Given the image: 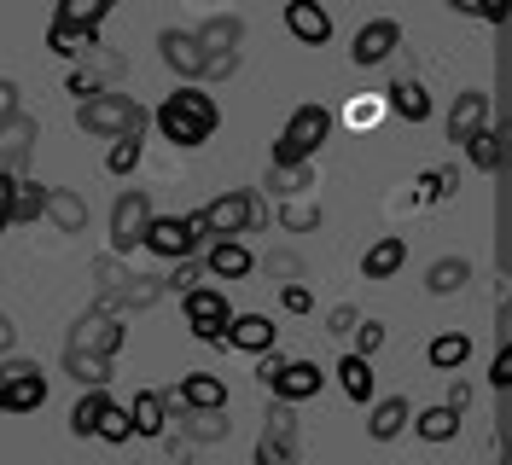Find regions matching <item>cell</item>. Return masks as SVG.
<instances>
[{
  "label": "cell",
  "instance_id": "obj_54",
  "mask_svg": "<svg viewBox=\"0 0 512 465\" xmlns=\"http://www.w3.org/2000/svg\"><path fill=\"white\" fill-rule=\"evenodd\" d=\"M268 268H274V279H280V274H286V279H303V268H297V256H274Z\"/></svg>",
  "mask_w": 512,
  "mask_h": 465
},
{
  "label": "cell",
  "instance_id": "obj_48",
  "mask_svg": "<svg viewBox=\"0 0 512 465\" xmlns=\"http://www.w3.org/2000/svg\"><path fill=\"white\" fill-rule=\"evenodd\" d=\"M355 320H361V314H355L350 303H332V309H326V332H338V338H344Z\"/></svg>",
  "mask_w": 512,
  "mask_h": 465
},
{
  "label": "cell",
  "instance_id": "obj_23",
  "mask_svg": "<svg viewBox=\"0 0 512 465\" xmlns=\"http://www.w3.org/2000/svg\"><path fill=\"white\" fill-rule=\"evenodd\" d=\"M373 407V419H367V436L373 442H396V436L408 431V419H414V402L408 396H379V402H367Z\"/></svg>",
  "mask_w": 512,
  "mask_h": 465
},
{
  "label": "cell",
  "instance_id": "obj_13",
  "mask_svg": "<svg viewBox=\"0 0 512 465\" xmlns=\"http://www.w3.org/2000/svg\"><path fill=\"white\" fill-rule=\"evenodd\" d=\"M35 140H41V123L24 117V111H12V117H0V175H24L35 157Z\"/></svg>",
  "mask_w": 512,
  "mask_h": 465
},
{
  "label": "cell",
  "instance_id": "obj_22",
  "mask_svg": "<svg viewBox=\"0 0 512 465\" xmlns=\"http://www.w3.org/2000/svg\"><path fill=\"white\" fill-rule=\"evenodd\" d=\"M128 407V425H134V436H163L169 431V396L163 390H134V402Z\"/></svg>",
  "mask_w": 512,
  "mask_h": 465
},
{
  "label": "cell",
  "instance_id": "obj_15",
  "mask_svg": "<svg viewBox=\"0 0 512 465\" xmlns=\"http://www.w3.org/2000/svg\"><path fill=\"white\" fill-rule=\"evenodd\" d=\"M396 47H402V24H396V18H373V24H361V30H355L350 59L361 64V70H373V64H384Z\"/></svg>",
  "mask_w": 512,
  "mask_h": 465
},
{
  "label": "cell",
  "instance_id": "obj_24",
  "mask_svg": "<svg viewBox=\"0 0 512 465\" xmlns=\"http://www.w3.org/2000/svg\"><path fill=\"white\" fill-rule=\"evenodd\" d=\"M169 402L181 407H227V384L216 372H181V384L169 390Z\"/></svg>",
  "mask_w": 512,
  "mask_h": 465
},
{
  "label": "cell",
  "instance_id": "obj_31",
  "mask_svg": "<svg viewBox=\"0 0 512 465\" xmlns=\"http://www.w3.org/2000/svg\"><path fill=\"white\" fill-rule=\"evenodd\" d=\"M64 372L88 390V384H111V355H94V349H70L64 343Z\"/></svg>",
  "mask_w": 512,
  "mask_h": 465
},
{
  "label": "cell",
  "instance_id": "obj_7",
  "mask_svg": "<svg viewBox=\"0 0 512 465\" xmlns=\"http://www.w3.org/2000/svg\"><path fill=\"white\" fill-rule=\"evenodd\" d=\"M0 378H6L0 413L24 419V413H41V407H47V372L35 367V361H24V355H0Z\"/></svg>",
  "mask_w": 512,
  "mask_h": 465
},
{
  "label": "cell",
  "instance_id": "obj_20",
  "mask_svg": "<svg viewBox=\"0 0 512 465\" xmlns=\"http://www.w3.org/2000/svg\"><path fill=\"white\" fill-rule=\"evenodd\" d=\"M158 53H163V64H169L181 82H204V53H198L192 30H163L158 35Z\"/></svg>",
  "mask_w": 512,
  "mask_h": 465
},
{
  "label": "cell",
  "instance_id": "obj_11",
  "mask_svg": "<svg viewBox=\"0 0 512 465\" xmlns=\"http://www.w3.org/2000/svg\"><path fill=\"white\" fill-rule=\"evenodd\" d=\"M146 221H152V192H146V186H128V192H117V204H111V250H117V256L140 250Z\"/></svg>",
  "mask_w": 512,
  "mask_h": 465
},
{
  "label": "cell",
  "instance_id": "obj_53",
  "mask_svg": "<svg viewBox=\"0 0 512 465\" xmlns=\"http://www.w3.org/2000/svg\"><path fill=\"white\" fill-rule=\"evenodd\" d=\"M18 349V326H12V314H0V355H12Z\"/></svg>",
  "mask_w": 512,
  "mask_h": 465
},
{
  "label": "cell",
  "instance_id": "obj_51",
  "mask_svg": "<svg viewBox=\"0 0 512 465\" xmlns=\"http://www.w3.org/2000/svg\"><path fill=\"white\" fill-rule=\"evenodd\" d=\"M12 111H18V82L0 76V117H12Z\"/></svg>",
  "mask_w": 512,
  "mask_h": 465
},
{
  "label": "cell",
  "instance_id": "obj_29",
  "mask_svg": "<svg viewBox=\"0 0 512 465\" xmlns=\"http://www.w3.org/2000/svg\"><path fill=\"white\" fill-rule=\"evenodd\" d=\"M425 361L437 372H460L472 361V338H466V332H437V338L425 343Z\"/></svg>",
  "mask_w": 512,
  "mask_h": 465
},
{
  "label": "cell",
  "instance_id": "obj_39",
  "mask_svg": "<svg viewBox=\"0 0 512 465\" xmlns=\"http://www.w3.org/2000/svg\"><path fill=\"white\" fill-rule=\"evenodd\" d=\"M111 402V390H105V384H88V390H82V402L70 407V431L76 436H94V419H99V407Z\"/></svg>",
  "mask_w": 512,
  "mask_h": 465
},
{
  "label": "cell",
  "instance_id": "obj_55",
  "mask_svg": "<svg viewBox=\"0 0 512 465\" xmlns=\"http://www.w3.org/2000/svg\"><path fill=\"white\" fill-rule=\"evenodd\" d=\"M448 12H466V18H478V0H448Z\"/></svg>",
  "mask_w": 512,
  "mask_h": 465
},
{
  "label": "cell",
  "instance_id": "obj_42",
  "mask_svg": "<svg viewBox=\"0 0 512 465\" xmlns=\"http://www.w3.org/2000/svg\"><path fill=\"white\" fill-rule=\"evenodd\" d=\"M88 41H99V35H82V30H70V24H47V53H59V59H76Z\"/></svg>",
  "mask_w": 512,
  "mask_h": 465
},
{
  "label": "cell",
  "instance_id": "obj_2",
  "mask_svg": "<svg viewBox=\"0 0 512 465\" xmlns=\"http://www.w3.org/2000/svg\"><path fill=\"white\" fill-rule=\"evenodd\" d=\"M76 128L88 140H117V134H146L152 128V111L140 99H128L117 88H94L88 99H76Z\"/></svg>",
  "mask_w": 512,
  "mask_h": 465
},
{
  "label": "cell",
  "instance_id": "obj_49",
  "mask_svg": "<svg viewBox=\"0 0 512 465\" xmlns=\"http://www.w3.org/2000/svg\"><path fill=\"white\" fill-rule=\"evenodd\" d=\"M12 181H18V175H0V233L12 227Z\"/></svg>",
  "mask_w": 512,
  "mask_h": 465
},
{
  "label": "cell",
  "instance_id": "obj_37",
  "mask_svg": "<svg viewBox=\"0 0 512 465\" xmlns=\"http://www.w3.org/2000/svg\"><path fill=\"white\" fill-rule=\"evenodd\" d=\"M187 436L192 442H222L227 436V407H187Z\"/></svg>",
  "mask_w": 512,
  "mask_h": 465
},
{
  "label": "cell",
  "instance_id": "obj_45",
  "mask_svg": "<svg viewBox=\"0 0 512 465\" xmlns=\"http://www.w3.org/2000/svg\"><path fill=\"white\" fill-rule=\"evenodd\" d=\"M198 279H204V262H198V256H181V262H175V274L163 279V285H169V291H192Z\"/></svg>",
  "mask_w": 512,
  "mask_h": 465
},
{
  "label": "cell",
  "instance_id": "obj_19",
  "mask_svg": "<svg viewBox=\"0 0 512 465\" xmlns=\"http://www.w3.org/2000/svg\"><path fill=\"white\" fill-rule=\"evenodd\" d=\"M256 256L239 239H204V274L210 279H251Z\"/></svg>",
  "mask_w": 512,
  "mask_h": 465
},
{
  "label": "cell",
  "instance_id": "obj_46",
  "mask_svg": "<svg viewBox=\"0 0 512 465\" xmlns=\"http://www.w3.org/2000/svg\"><path fill=\"white\" fill-rule=\"evenodd\" d=\"M379 117H384V99H355V105H350V123L355 128H373Z\"/></svg>",
  "mask_w": 512,
  "mask_h": 465
},
{
  "label": "cell",
  "instance_id": "obj_50",
  "mask_svg": "<svg viewBox=\"0 0 512 465\" xmlns=\"http://www.w3.org/2000/svg\"><path fill=\"white\" fill-rule=\"evenodd\" d=\"M512 0H478V18H489V24H507Z\"/></svg>",
  "mask_w": 512,
  "mask_h": 465
},
{
  "label": "cell",
  "instance_id": "obj_56",
  "mask_svg": "<svg viewBox=\"0 0 512 465\" xmlns=\"http://www.w3.org/2000/svg\"><path fill=\"white\" fill-rule=\"evenodd\" d=\"M0 390H6V378H0Z\"/></svg>",
  "mask_w": 512,
  "mask_h": 465
},
{
  "label": "cell",
  "instance_id": "obj_18",
  "mask_svg": "<svg viewBox=\"0 0 512 465\" xmlns=\"http://www.w3.org/2000/svg\"><path fill=\"white\" fill-rule=\"evenodd\" d=\"M478 128H489V93H483V88L454 93V105H448V140H454V146H466Z\"/></svg>",
  "mask_w": 512,
  "mask_h": 465
},
{
  "label": "cell",
  "instance_id": "obj_26",
  "mask_svg": "<svg viewBox=\"0 0 512 465\" xmlns=\"http://www.w3.org/2000/svg\"><path fill=\"white\" fill-rule=\"evenodd\" d=\"M402 262H408V245H402L396 233H384V239H373V245H367V256H361V274H367V279H396V274H402Z\"/></svg>",
  "mask_w": 512,
  "mask_h": 465
},
{
  "label": "cell",
  "instance_id": "obj_3",
  "mask_svg": "<svg viewBox=\"0 0 512 465\" xmlns=\"http://www.w3.org/2000/svg\"><path fill=\"white\" fill-rule=\"evenodd\" d=\"M256 378H262V390L268 396H280V402H315L320 390H326V367L320 361H286V355H274V349H262L256 355Z\"/></svg>",
  "mask_w": 512,
  "mask_h": 465
},
{
  "label": "cell",
  "instance_id": "obj_16",
  "mask_svg": "<svg viewBox=\"0 0 512 465\" xmlns=\"http://www.w3.org/2000/svg\"><path fill=\"white\" fill-rule=\"evenodd\" d=\"M286 30L297 47H326L332 41V12L320 0H286Z\"/></svg>",
  "mask_w": 512,
  "mask_h": 465
},
{
  "label": "cell",
  "instance_id": "obj_30",
  "mask_svg": "<svg viewBox=\"0 0 512 465\" xmlns=\"http://www.w3.org/2000/svg\"><path fill=\"white\" fill-rule=\"evenodd\" d=\"M466 279H472V262H466V256H437V262L425 268V291H431V297H454Z\"/></svg>",
  "mask_w": 512,
  "mask_h": 465
},
{
  "label": "cell",
  "instance_id": "obj_21",
  "mask_svg": "<svg viewBox=\"0 0 512 465\" xmlns=\"http://www.w3.org/2000/svg\"><path fill=\"white\" fill-rule=\"evenodd\" d=\"M41 221L53 233H82L88 227V204L70 192V186H47V204H41Z\"/></svg>",
  "mask_w": 512,
  "mask_h": 465
},
{
  "label": "cell",
  "instance_id": "obj_5",
  "mask_svg": "<svg viewBox=\"0 0 512 465\" xmlns=\"http://www.w3.org/2000/svg\"><path fill=\"white\" fill-rule=\"evenodd\" d=\"M192 41H198V53H204V82H222V76L239 70L245 18H239V12H216V18H204V24L192 30Z\"/></svg>",
  "mask_w": 512,
  "mask_h": 465
},
{
  "label": "cell",
  "instance_id": "obj_40",
  "mask_svg": "<svg viewBox=\"0 0 512 465\" xmlns=\"http://www.w3.org/2000/svg\"><path fill=\"white\" fill-rule=\"evenodd\" d=\"M163 291H169V285H163V279H152V274H140V279H123V285H117V297H123V309H152V303H158Z\"/></svg>",
  "mask_w": 512,
  "mask_h": 465
},
{
  "label": "cell",
  "instance_id": "obj_41",
  "mask_svg": "<svg viewBox=\"0 0 512 465\" xmlns=\"http://www.w3.org/2000/svg\"><path fill=\"white\" fill-rule=\"evenodd\" d=\"M320 221V204H309L303 192H291V198H280V227H291V233H303V227H315Z\"/></svg>",
  "mask_w": 512,
  "mask_h": 465
},
{
  "label": "cell",
  "instance_id": "obj_17",
  "mask_svg": "<svg viewBox=\"0 0 512 465\" xmlns=\"http://www.w3.org/2000/svg\"><path fill=\"white\" fill-rule=\"evenodd\" d=\"M384 111H390V117H402V123H431V111H437V105H431V88H425L419 76H402V82H390V88H384Z\"/></svg>",
  "mask_w": 512,
  "mask_h": 465
},
{
  "label": "cell",
  "instance_id": "obj_33",
  "mask_svg": "<svg viewBox=\"0 0 512 465\" xmlns=\"http://www.w3.org/2000/svg\"><path fill=\"white\" fill-rule=\"evenodd\" d=\"M41 204H47V186L30 181V175H18L12 181V227L18 221H41Z\"/></svg>",
  "mask_w": 512,
  "mask_h": 465
},
{
  "label": "cell",
  "instance_id": "obj_6",
  "mask_svg": "<svg viewBox=\"0 0 512 465\" xmlns=\"http://www.w3.org/2000/svg\"><path fill=\"white\" fill-rule=\"evenodd\" d=\"M204 216L192 210V216H158L152 210V221H146V233H140V250H152V256H163V262H181V256H198L204 250Z\"/></svg>",
  "mask_w": 512,
  "mask_h": 465
},
{
  "label": "cell",
  "instance_id": "obj_32",
  "mask_svg": "<svg viewBox=\"0 0 512 465\" xmlns=\"http://www.w3.org/2000/svg\"><path fill=\"white\" fill-rule=\"evenodd\" d=\"M94 436H99V442H111V448H123V442H134V425H128V407L117 402V396H111V402L99 407Z\"/></svg>",
  "mask_w": 512,
  "mask_h": 465
},
{
  "label": "cell",
  "instance_id": "obj_27",
  "mask_svg": "<svg viewBox=\"0 0 512 465\" xmlns=\"http://www.w3.org/2000/svg\"><path fill=\"white\" fill-rule=\"evenodd\" d=\"M111 6H117V0H59V6H53V24H70V30H82V35H99V24L111 18Z\"/></svg>",
  "mask_w": 512,
  "mask_h": 465
},
{
  "label": "cell",
  "instance_id": "obj_43",
  "mask_svg": "<svg viewBox=\"0 0 512 465\" xmlns=\"http://www.w3.org/2000/svg\"><path fill=\"white\" fill-rule=\"evenodd\" d=\"M280 309L286 314H315V291H309L303 279H286V285H280Z\"/></svg>",
  "mask_w": 512,
  "mask_h": 465
},
{
  "label": "cell",
  "instance_id": "obj_10",
  "mask_svg": "<svg viewBox=\"0 0 512 465\" xmlns=\"http://www.w3.org/2000/svg\"><path fill=\"white\" fill-rule=\"evenodd\" d=\"M123 338H128V326H123V314L111 309V303L76 314V326H70V349H94V355H111V361H117Z\"/></svg>",
  "mask_w": 512,
  "mask_h": 465
},
{
  "label": "cell",
  "instance_id": "obj_47",
  "mask_svg": "<svg viewBox=\"0 0 512 465\" xmlns=\"http://www.w3.org/2000/svg\"><path fill=\"white\" fill-rule=\"evenodd\" d=\"M489 384H495V390H507V384H512V349H507V343H501V349H495V361H489Z\"/></svg>",
  "mask_w": 512,
  "mask_h": 465
},
{
  "label": "cell",
  "instance_id": "obj_25",
  "mask_svg": "<svg viewBox=\"0 0 512 465\" xmlns=\"http://www.w3.org/2000/svg\"><path fill=\"white\" fill-rule=\"evenodd\" d=\"M408 425L419 431V442H454L460 425H466V413H460V407H448V402H431V407H419Z\"/></svg>",
  "mask_w": 512,
  "mask_h": 465
},
{
  "label": "cell",
  "instance_id": "obj_1",
  "mask_svg": "<svg viewBox=\"0 0 512 465\" xmlns=\"http://www.w3.org/2000/svg\"><path fill=\"white\" fill-rule=\"evenodd\" d=\"M152 123H158V134L169 140V146L198 152V146L216 140V128H222V105L198 88V82H181L175 93H163V105L152 111Z\"/></svg>",
  "mask_w": 512,
  "mask_h": 465
},
{
  "label": "cell",
  "instance_id": "obj_52",
  "mask_svg": "<svg viewBox=\"0 0 512 465\" xmlns=\"http://www.w3.org/2000/svg\"><path fill=\"white\" fill-rule=\"evenodd\" d=\"M448 407H460V413L472 407V384H466V378H454V384H448Z\"/></svg>",
  "mask_w": 512,
  "mask_h": 465
},
{
  "label": "cell",
  "instance_id": "obj_38",
  "mask_svg": "<svg viewBox=\"0 0 512 465\" xmlns=\"http://www.w3.org/2000/svg\"><path fill=\"white\" fill-rule=\"evenodd\" d=\"M315 186V175H309V163H274L268 169V192L274 198H291V192H309Z\"/></svg>",
  "mask_w": 512,
  "mask_h": 465
},
{
  "label": "cell",
  "instance_id": "obj_8",
  "mask_svg": "<svg viewBox=\"0 0 512 465\" xmlns=\"http://www.w3.org/2000/svg\"><path fill=\"white\" fill-rule=\"evenodd\" d=\"M198 216H204V233H210V239H239L245 227L262 221V210H256V198L245 186H227V192H216Z\"/></svg>",
  "mask_w": 512,
  "mask_h": 465
},
{
  "label": "cell",
  "instance_id": "obj_44",
  "mask_svg": "<svg viewBox=\"0 0 512 465\" xmlns=\"http://www.w3.org/2000/svg\"><path fill=\"white\" fill-rule=\"evenodd\" d=\"M350 332H355V355H367V361H373V355L384 349V320H355Z\"/></svg>",
  "mask_w": 512,
  "mask_h": 465
},
{
  "label": "cell",
  "instance_id": "obj_4",
  "mask_svg": "<svg viewBox=\"0 0 512 465\" xmlns=\"http://www.w3.org/2000/svg\"><path fill=\"white\" fill-rule=\"evenodd\" d=\"M332 128H338V117L326 105H315V99L297 105L280 128V140H274V163H315V152L332 140Z\"/></svg>",
  "mask_w": 512,
  "mask_h": 465
},
{
  "label": "cell",
  "instance_id": "obj_9",
  "mask_svg": "<svg viewBox=\"0 0 512 465\" xmlns=\"http://www.w3.org/2000/svg\"><path fill=\"white\" fill-rule=\"evenodd\" d=\"M181 314H187V326H192V338H198V343H222L233 303H227L216 285H204V279H198L192 291H181Z\"/></svg>",
  "mask_w": 512,
  "mask_h": 465
},
{
  "label": "cell",
  "instance_id": "obj_35",
  "mask_svg": "<svg viewBox=\"0 0 512 465\" xmlns=\"http://www.w3.org/2000/svg\"><path fill=\"white\" fill-rule=\"evenodd\" d=\"M466 157H472V169H478V175H495V169H501V134H495V123L478 128V134L466 140Z\"/></svg>",
  "mask_w": 512,
  "mask_h": 465
},
{
  "label": "cell",
  "instance_id": "obj_12",
  "mask_svg": "<svg viewBox=\"0 0 512 465\" xmlns=\"http://www.w3.org/2000/svg\"><path fill=\"white\" fill-rule=\"evenodd\" d=\"M268 425H262V442H256V460L262 465H291L297 460V413H291V402H268V413H262Z\"/></svg>",
  "mask_w": 512,
  "mask_h": 465
},
{
  "label": "cell",
  "instance_id": "obj_36",
  "mask_svg": "<svg viewBox=\"0 0 512 465\" xmlns=\"http://www.w3.org/2000/svg\"><path fill=\"white\" fill-rule=\"evenodd\" d=\"M454 186H460V169H425L414 181V204H443L454 198Z\"/></svg>",
  "mask_w": 512,
  "mask_h": 465
},
{
  "label": "cell",
  "instance_id": "obj_34",
  "mask_svg": "<svg viewBox=\"0 0 512 465\" xmlns=\"http://www.w3.org/2000/svg\"><path fill=\"white\" fill-rule=\"evenodd\" d=\"M140 157H146V134H117L111 152H105V169H111V175H134Z\"/></svg>",
  "mask_w": 512,
  "mask_h": 465
},
{
  "label": "cell",
  "instance_id": "obj_28",
  "mask_svg": "<svg viewBox=\"0 0 512 465\" xmlns=\"http://www.w3.org/2000/svg\"><path fill=\"white\" fill-rule=\"evenodd\" d=\"M332 372H338V390H344L350 402H361V407L373 402V361H367V355H355V349H350Z\"/></svg>",
  "mask_w": 512,
  "mask_h": 465
},
{
  "label": "cell",
  "instance_id": "obj_14",
  "mask_svg": "<svg viewBox=\"0 0 512 465\" xmlns=\"http://www.w3.org/2000/svg\"><path fill=\"white\" fill-rule=\"evenodd\" d=\"M274 338H280V326L268 320V314H227V332H222V349H239V355H262V349H274Z\"/></svg>",
  "mask_w": 512,
  "mask_h": 465
}]
</instances>
